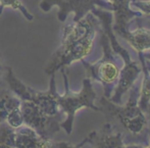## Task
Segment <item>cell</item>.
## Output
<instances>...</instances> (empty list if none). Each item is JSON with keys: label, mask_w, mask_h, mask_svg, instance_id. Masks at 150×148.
<instances>
[{"label": "cell", "mask_w": 150, "mask_h": 148, "mask_svg": "<svg viewBox=\"0 0 150 148\" xmlns=\"http://www.w3.org/2000/svg\"><path fill=\"white\" fill-rule=\"evenodd\" d=\"M99 30L100 21L91 11L78 22L63 27L60 45L51 55L44 73L47 76L55 75L57 71L87 57L92 52Z\"/></svg>", "instance_id": "1"}, {"label": "cell", "mask_w": 150, "mask_h": 148, "mask_svg": "<svg viewBox=\"0 0 150 148\" xmlns=\"http://www.w3.org/2000/svg\"><path fill=\"white\" fill-rule=\"evenodd\" d=\"M129 91L130 97L125 105L113 103L108 98L102 96L98 100V106L108 123H113L115 120L119 122L129 133L139 135L148 129L149 124L144 111L138 104L140 85L135 83Z\"/></svg>", "instance_id": "2"}, {"label": "cell", "mask_w": 150, "mask_h": 148, "mask_svg": "<svg viewBox=\"0 0 150 148\" xmlns=\"http://www.w3.org/2000/svg\"><path fill=\"white\" fill-rule=\"evenodd\" d=\"M49 87L47 91H38L24 84L16 77L10 67H4L3 79L8 88L21 99L34 102L44 115L48 117H62L59 105L57 102L58 92L56 90L55 75L49 76Z\"/></svg>", "instance_id": "3"}, {"label": "cell", "mask_w": 150, "mask_h": 148, "mask_svg": "<svg viewBox=\"0 0 150 148\" xmlns=\"http://www.w3.org/2000/svg\"><path fill=\"white\" fill-rule=\"evenodd\" d=\"M62 73L63 82H64V93L57 95V102L59 105L61 113L65 115V118L60 123V128L65 131L67 135H71L73 132L74 120L76 113L83 108H91L93 110L100 111L98 105L94 104L95 99L97 98L96 92L93 89L92 81L89 78L83 80V87L80 92H73L69 89V77L65 72V69H60Z\"/></svg>", "instance_id": "4"}, {"label": "cell", "mask_w": 150, "mask_h": 148, "mask_svg": "<svg viewBox=\"0 0 150 148\" xmlns=\"http://www.w3.org/2000/svg\"><path fill=\"white\" fill-rule=\"evenodd\" d=\"M99 33L101 34V45L103 48V56L96 62H88L85 59L81 60L82 64L84 65L87 77L91 79V81L98 82L102 84L104 88V95L106 98H110L111 92L115 90V86L119 81L120 77V67L119 60L117 57V53L111 49L108 37L102 31L100 25Z\"/></svg>", "instance_id": "5"}, {"label": "cell", "mask_w": 150, "mask_h": 148, "mask_svg": "<svg viewBox=\"0 0 150 148\" xmlns=\"http://www.w3.org/2000/svg\"><path fill=\"white\" fill-rule=\"evenodd\" d=\"M53 6H57V18L61 23L67 21L71 12L74 13V22H78L96 6L112 12V5L106 0H41L39 4V8L44 12L50 11Z\"/></svg>", "instance_id": "6"}, {"label": "cell", "mask_w": 150, "mask_h": 148, "mask_svg": "<svg viewBox=\"0 0 150 148\" xmlns=\"http://www.w3.org/2000/svg\"><path fill=\"white\" fill-rule=\"evenodd\" d=\"M21 111L23 113L25 125L31 127L40 136L44 138H53L60 131L61 117H48L44 115L34 102L29 100L21 101Z\"/></svg>", "instance_id": "7"}, {"label": "cell", "mask_w": 150, "mask_h": 148, "mask_svg": "<svg viewBox=\"0 0 150 148\" xmlns=\"http://www.w3.org/2000/svg\"><path fill=\"white\" fill-rule=\"evenodd\" d=\"M119 55L124 61V67L120 72L119 81L113 90V95H111L109 100L117 104H122V95L137 82L139 75L142 72V67L138 62L131 58L130 53L125 48L120 50Z\"/></svg>", "instance_id": "8"}, {"label": "cell", "mask_w": 150, "mask_h": 148, "mask_svg": "<svg viewBox=\"0 0 150 148\" xmlns=\"http://www.w3.org/2000/svg\"><path fill=\"white\" fill-rule=\"evenodd\" d=\"M88 143L93 148H120L124 145L122 133L115 125L107 122L100 131H93L88 135Z\"/></svg>", "instance_id": "9"}, {"label": "cell", "mask_w": 150, "mask_h": 148, "mask_svg": "<svg viewBox=\"0 0 150 148\" xmlns=\"http://www.w3.org/2000/svg\"><path fill=\"white\" fill-rule=\"evenodd\" d=\"M117 35L124 38L137 53H146L150 51V28L139 26L133 31L128 28L120 32Z\"/></svg>", "instance_id": "10"}, {"label": "cell", "mask_w": 150, "mask_h": 148, "mask_svg": "<svg viewBox=\"0 0 150 148\" xmlns=\"http://www.w3.org/2000/svg\"><path fill=\"white\" fill-rule=\"evenodd\" d=\"M139 59L141 61V67L144 74L142 83L140 85V94H139V107L142 109L144 113H148L150 106V71L147 67L146 58L143 53H138Z\"/></svg>", "instance_id": "11"}, {"label": "cell", "mask_w": 150, "mask_h": 148, "mask_svg": "<svg viewBox=\"0 0 150 148\" xmlns=\"http://www.w3.org/2000/svg\"><path fill=\"white\" fill-rule=\"evenodd\" d=\"M41 137L34 129L24 125L16 129L14 145L16 148H37Z\"/></svg>", "instance_id": "12"}, {"label": "cell", "mask_w": 150, "mask_h": 148, "mask_svg": "<svg viewBox=\"0 0 150 148\" xmlns=\"http://www.w3.org/2000/svg\"><path fill=\"white\" fill-rule=\"evenodd\" d=\"M21 101L9 88H0V124L5 122L12 109L20 106Z\"/></svg>", "instance_id": "13"}, {"label": "cell", "mask_w": 150, "mask_h": 148, "mask_svg": "<svg viewBox=\"0 0 150 148\" xmlns=\"http://www.w3.org/2000/svg\"><path fill=\"white\" fill-rule=\"evenodd\" d=\"M5 7H10L12 9L20 11L23 14V16L29 22L34 21V16L27 9V7L23 4L21 0H0V16L2 14Z\"/></svg>", "instance_id": "14"}, {"label": "cell", "mask_w": 150, "mask_h": 148, "mask_svg": "<svg viewBox=\"0 0 150 148\" xmlns=\"http://www.w3.org/2000/svg\"><path fill=\"white\" fill-rule=\"evenodd\" d=\"M5 123L12 129H18L20 127L24 126V118H23V113L21 111V107H16V108L12 109L7 115L5 120Z\"/></svg>", "instance_id": "15"}, {"label": "cell", "mask_w": 150, "mask_h": 148, "mask_svg": "<svg viewBox=\"0 0 150 148\" xmlns=\"http://www.w3.org/2000/svg\"><path fill=\"white\" fill-rule=\"evenodd\" d=\"M131 5L135 6L145 16H150V0H132Z\"/></svg>", "instance_id": "16"}, {"label": "cell", "mask_w": 150, "mask_h": 148, "mask_svg": "<svg viewBox=\"0 0 150 148\" xmlns=\"http://www.w3.org/2000/svg\"><path fill=\"white\" fill-rule=\"evenodd\" d=\"M112 5V11H120L131 6L132 0H106Z\"/></svg>", "instance_id": "17"}, {"label": "cell", "mask_w": 150, "mask_h": 148, "mask_svg": "<svg viewBox=\"0 0 150 148\" xmlns=\"http://www.w3.org/2000/svg\"><path fill=\"white\" fill-rule=\"evenodd\" d=\"M88 136H86L84 138L83 141H81L78 144H71L69 142H64V141H60V142H55L54 148H82L86 143H88Z\"/></svg>", "instance_id": "18"}, {"label": "cell", "mask_w": 150, "mask_h": 148, "mask_svg": "<svg viewBox=\"0 0 150 148\" xmlns=\"http://www.w3.org/2000/svg\"><path fill=\"white\" fill-rule=\"evenodd\" d=\"M145 56V58H146V64H147V67L149 69L150 71V51L149 52H146V53H143Z\"/></svg>", "instance_id": "19"}, {"label": "cell", "mask_w": 150, "mask_h": 148, "mask_svg": "<svg viewBox=\"0 0 150 148\" xmlns=\"http://www.w3.org/2000/svg\"><path fill=\"white\" fill-rule=\"evenodd\" d=\"M137 148H150V144L149 145H140V144H138Z\"/></svg>", "instance_id": "20"}, {"label": "cell", "mask_w": 150, "mask_h": 148, "mask_svg": "<svg viewBox=\"0 0 150 148\" xmlns=\"http://www.w3.org/2000/svg\"><path fill=\"white\" fill-rule=\"evenodd\" d=\"M3 71H4V67L0 62V77H1V74H3Z\"/></svg>", "instance_id": "21"}, {"label": "cell", "mask_w": 150, "mask_h": 148, "mask_svg": "<svg viewBox=\"0 0 150 148\" xmlns=\"http://www.w3.org/2000/svg\"><path fill=\"white\" fill-rule=\"evenodd\" d=\"M149 113V117H150V106H149V109H148V113ZM147 130H148V133H149V144H150V128H148V129H147Z\"/></svg>", "instance_id": "22"}]
</instances>
